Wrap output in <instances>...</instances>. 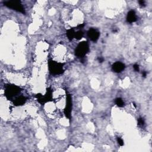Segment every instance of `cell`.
Returning a JSON list of instances; mask_svg holds the SVG:
<instances>
[{"mask_svg":"<svg viewBox=\"0 0 152 152\" xmlns=\"http://www.w3.org/2000/svg\"><path fill=\"white\" fill-rule=\"evenodd\" d=\"M137 20V16H136L135 12L134 10L130 11L127 14V21L128 23H132L135 22Z\"/></svg>","mask_w":152,"mask_h":152,"instance_id":"10","label":"cell"},{"mask_svg":"<svg viewBox=\"0 0 152 152\" xmlns=\"http://www.w3.org/2000/svg\"><path fill=\"white\" fill-rule=\"evenodd\" d=\"M84 35V33L82 31H79L77 32H76V34H75V38L79 40L80 39H81L83 37V36Z\"/></svg>","mask_w":152,"mask_h":152,"instance_id":"13","label":"cell"},{"mask_svg":"<svg viewBox=\"0 0 152 152\" xmlns=\"http://www.w3.org/2000/svg\"><path fill=\"white\" fill-rule=\"evenodd\" d=\"M125 68V64L121 62H116L112 66V70L117 73H121L123 70H124Z\"/></svg>","mask_w":152,"mask_h":152,"instance_id":"8","label":"cell"},{"mask_svg":"<svg viewBox=\"0 0 152 152\" xmlns=\"http://www.w3.org/2000/svg\"><path fill=\"white\" fill-rule=\"evenodd\" d=\"M133 68H134V70H135V71H139L140 69H139V65L134 64V65H133Z\"/></svg>","mask_w":152,"mask_h":152,"instance_id":"16","label":"cell"},{"mask_svg":"<svg viewBox=\"0 0 152 152\" xmlns=\"http://www.w3.org/2000/svg\"><path fill=\"white\" fill-rule=\"evenodd\" d=\"M66 34H67V36L68 37V39L70 40H71L75 37L76 32H75L74 29H68L67 31Z\"/></svg>","mask_w":152,"mask_h":152,"instance_id":"11","label":"cell"},{"mask_svg":"<svg viewBox=\"0 0 152 152\" xmlns=\"http://www.w3.org/2000/svg\"><path fill=\"white\" fill-rule=\"evenodd\" d=\"M87 35L93 42H96L100 36V33L95 29H90L87 32Z\"/></svg>","mask_w":152,"mask_h":152,"instance_id":"7","label":"cell"},{"mask_svg":"<svg viewBox=\"0 0 152 152\" xmlns=\"http://www.w3.org/2000/svg\"><path fill=\"white\" fill-rule=\"evenodd\" d=\"M117 142H118V143L119 146H122L124 145V141L123 140L121 139V137H118L117 138Z\"/></svg>","mask_w":152,"mask_h":152,"instance_id":"15","label":"cell"},{"mask_svg":"<svg viewBox=\"0 0 152 152\" xmlns=\"http://www.w3.org/2000/svg\"><path fill=\"white\" fill-rule=\"evenodd\" d=\"M36 97L37 98V101L40 104H45L47 102L52 101V90L51 88H48L47 90V92L44 96L41 94H37Z\"/></svg>","mask_w":152,"mask_h":152,"instance_id":"4","label":"cell"},{"mask_svg":"<svg viewBox=\"0 0 152 152\" xmlns=\"http://www.w3.org/2000/svg\"><path fill=\"white\" fill-rule=\"evenodd\" d=\"M115 102L118 106L121 108L124 106V105H125V103H124V102L122 101L121 98H117L115 101Z\"/></svg>","mask_w":152,"mask_h":152,"instance_id":"12","label":"cell"},{"mask_svg":"<svg viewBox=\"0 0 152 152\" xmlns=\"http://www.w3.org/2000/svg\"><path fill=\"white\" fill-rule=\"evenodd\" d=\"M144 124H145V122H144V120L143 118H139V119H138V124H139V126L143 127V126H144Z\"/></svg>","mask_w":152,"mask_h":152,"instance_id":"14","label":"cell"},{"mask_svg":"<svg viewBox=\"0 0 152 152\" xmlns=\"http://www.w3.org/2000/svg\"><path fill=\"white\" fill-rule=\"evenodd\" d=\"M89 51V44L86 41L80 42L75 50V54L78 58H83L88 53Z\"/></svg>","mask_w":152,"mask_h":152,"instance_id":"3","label":"cell"},{"mask_svg":"<svg viewBox=\"0 0 152 152\" xmlns=\"http://www.w3.org/2000/svg\"><path fill=\"white\" fill-rule=\"evenodd\" d=\"M71 110H72V98L70 94H67L66 106L64 109V114L65 117L70 119L71 117Z\"/></svg>","mask_w":152,"mask_h":152,"instance_id":"6","label":"cell"},{"mask_svg":"<svg viewBox=\"0 0 152 152\" xmlns=\"http://www.w3.org/2000/svg\"><path fill=\"white\" fill-rule=\"evenodd\" d=\"M48 67L50 73L53 75H60L64 73L63 64L62 63L49 60L48 62Z\"/></svg>","mask_w":152,"mask_h":152,"instance_id":"2","label":"cell"},{"mask_svg":"<svg viewBox=\"0 0 152 152\" xmlns=\"http://www.w3.org/2000/svg\"><path fill=\"white\" fill-rule=\"evenodd\" d=\"M4 4L8 8H10L11 9L16 10L23 14L25 13L24 8L21 4V2L19 1H5L4 3Z\"/></svg>","mask_w":152,"mask_h":152,"instance_id":"5","label":"cell"},{"mask_svg":"<svg viewBox=\"0 0 152 152\" xmlns=\"http://www.w3.org/2000/svg\"><path fill=\"white\" fill-rule=\"evenodd\" d=\"M27 98L26 97H25V96H18V97H17L15 99V101H13V103L16 106H22L26 103V102L27 101Z\"/></svg>","mask_w":152,"mask_h":152,"instance_id":"9","label":"cell"},{"mask_svg":"<svg viewBox=\"0 0 152 152\" xmlns=\"http://www.w3.org/2000/svg\"><path fill=\"white\" fill-rule=\"evenodd\" d=\"M21 92V88L15 85L8 84L5 86L4 94L8 101H12L14 98H17V96L19 95Z\"/></svg>","mask_w":152,"mask_h":152,"instance_id":"1","label":"cell"},{"mask_svg":"<svg viewBox=\"0 0 152 152\" xmlns=\"http://www.w3.org/2000/svg\"><path fill=\"white\" fill-rule=\"evenodd\" d=\"M98 60H99V62H103L104 59H103L102 57H100V58H98Z\"/></svg>","mask_w":152,"mask_h":152,"instance_id":"18","label":"cell"},{"mask_svg":"<svg viewBox=\"0 0 152 152\" xmlns=\"http://www.w3.org/2000/svg\"><path fill=\"white\" fill-rule=\"evenodd\" d=\"M146 75H147V73H146V71H144V72L143 73V77H145L146 76Z\"/></svg>","mask_w":152,"mask_h":152,"instance_id":"19","label":"cell"},{"mask_svg":"<svg viewBox=\"0 0 152 152\" xmlns=\"http://www.w3.org/2000/svg\"><path fill=\"white\" fill-rule=\"evenodd\" d=\"M139 4L141 6H143V7L145 6V1H143V0H141V1H139Z\"/></svg>","mask_w":152,"mask_h":152,"instance_id":"17","label":"cell"}]
</instances>
